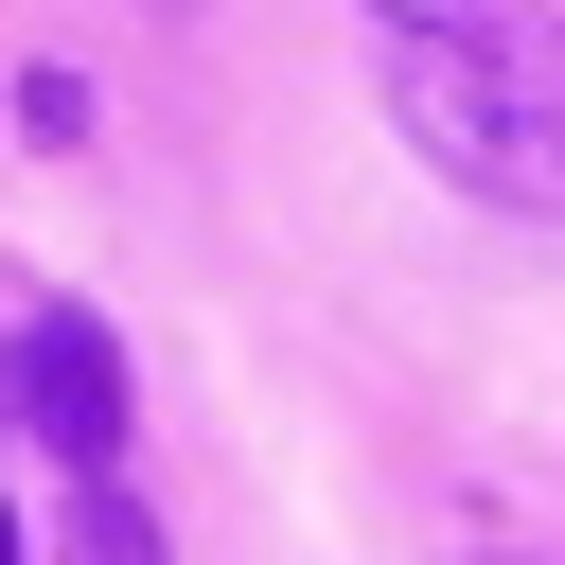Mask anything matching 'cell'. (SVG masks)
I'll list each match as a JSON object with an SVG mask.
<instances>
[{
  "label": "cell",
  "instance_id": "1",
  "mask_svg": "<svg viewBox=\"0 0 565 565\" xmlns=\"http://www.w3.org/2000/svg\"><path fill=\"white\" fill-rule=\"evenodd\" d=\"M353 35L388 141L441 194L565 230V0H353Z\"/></svg>",
  "mask_w": 565,
  "mask_h": 565
},
{
  "label": "cell",
  "instance_id": "2",
  "mask_svg": "<svg viewBox=\"0 0 565 565\" xmlns=\"http://www.w3.org/2000/svg\"><path fill=\"white\" fill-rule=\"evenodd\" d=\"M0 388H18V424H35L71 477H124V353H106L88 300H35L18 353H0Z\"/></svg>",
  "mask_w": 565,
  "mask_h": 565
},
{
  "label": "cell",
  "instance_id": "3",
  "mask_svg": "<svg viewBox=\"0 0 565 565\" xmlns=\"http://www.w3.org/2000/svg\"><path fill=\"white\" fill-rule=\"evenodd\" d=\"M71 565H159V512H141L124 477H88V494H71Z\"/></svg>",
  "mask_w": 565,
  "mask_h": 565
},
{
  "label": "cell",
  "instance_id": "4",
  "mask_svg": "<svg viewBox=\"0 0 565 565\" xmlns=\"http://www.w3.org/2000/svg\"><path fill=\"white\" fill-rule=\"evenodd\" d=\"M18 124L35 141H88V71H18Z\"/></svg>",
  "mask_w": 565,
  "mask_h": 565
},
{
  "label": "cell",
  "instance_id": "5",
  "mask_svg": "<svg viewBox=\"0 0 565 565\" xmlns=\"http://www.w3.org/2000/svg\"><path fill=\"white\" fill-rule=\"evenodd\" d=\"M0 565H35V547H18V512H0Z\"/></svg>",
  "mask_w": 565,
  "mask_h": 565
}]
</instances>
